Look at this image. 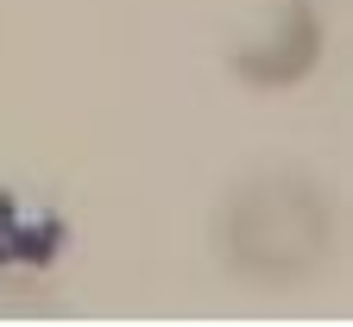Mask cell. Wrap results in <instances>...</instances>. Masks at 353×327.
Wrapping results in <instances>:
<instances>
[{
  "label": "cell",
  "instance_id": "obj_1",
  "mask_svg": "<svg viewBox=\"0 0 353 327\" xmlns=\"http://www.w3.org/2000/svg\"><path fill=\"white\" fill-rule=\"evenodd\" d=\"M214 240L246 284H303L334 252V202L296 170H265L228 189Z\"/></svg>",
  "mask_w": 353,
  "mask_h": 327
},
{
  "label": "cell",
  "instance_id": "obj_2",
  "mask_svg": "<svg viewBox=\"0 0 353 327\" xmlns=\"http://www.w3.org/2000/svg\"><path fill=\"white\" fill-rule=\"evenodd\" d=\"M316 63H322V13L309 7V0H290L284 19L272 25V38L234 51V76L252 82V88H290Z\"/></svg>",
  "mask_w": 353,
  "mask_h": 327
},
{
  "label": "cell",
  "instance_id": "obj_3",
  "mask_svg": "<svg viewBox=\"0 0 353 327\" xmlns=\"http://www.w3.org/2000/svg\"><path fill=\"white\" fill-rule=\"evenodd\" d=\"M70 246V220L51 208H26L13 189H0V271H51Z\"/></svg>",
  "mask_w": 353,
  "mask_h": 327
}]
</instances>
